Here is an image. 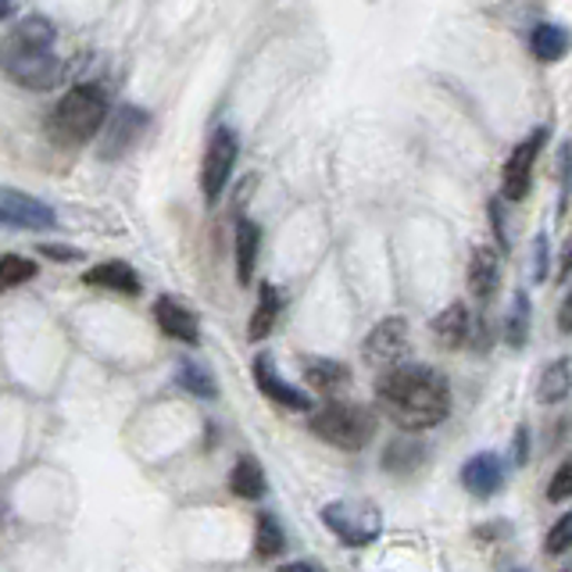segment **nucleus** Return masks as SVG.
Returning <instances> with one entry per match:
<instances>
[{
	"mask_svg": "<svg viewBox=\"0 0 572 572\" xmlns=\"http://www.w3.org/2000/svg\"><path fill=\"white\" fill-rule=\"evenodd\" d=\"M376 397L386 418H394L408 433L441 426L451 412L447 379L426 365H397L391 373H383L376 383Z\"/></svg>",
	"mask_w": 572,
	"mask_h": 572,
	"instance_id": "nucleus-1",
	"label": "nucleus"
},
{
	"mask_svg": "<svg viewBox=\"0 0 572 572\" xmlns=\"http://www.w3.org/2000/svg\"><path fill=\"white\" fill-rule=\"evenodd\" d=\"M108 97L97 82H79L47 111V137L58 147H87L100 129L108 126Z\"/></svg>",
	"mask_w": 572,
	"mask_h": 572,
	"instance_id": "nucleus-2",
	"label": "nucleus"
},
{
	"mask_svg": "<svg viewBox=\"0 0 572 572\" xmlns=\"http://www.w3.org/2000/svg\"><path fill=\"white\" fill-rule=\"evenodd\" d=\"M312 433L323 436L326 444L344 451H362L376 436V418L362 405H347V401H333V405L318 408L312 415Z\"/></svg>",
	"mask_w": 572,
	"mask_h": 572,
	"instance_id": "nucleus-3",
	"label": "nucleus"
},
{
	"mask_svg": "<svg viewBox=\"0 0 572 572\" xmlns=\"http://www.w3.org/2000/svg\"><path fill=\"white\" fill-rule=\"evenodd\" d=\"M323 523L341 536V544L365 548L379 536L383 515H379V509H373V504H365V501H333L323 509Z\"/></svg>",
	"mask_w": 572,
	"mask_h": 572,
	"instance_id": "nucleus-4",
	"label": "nucleus"
},
{
	"mask_svg": "<svg viewBox=\"0 0 572 572\" xmlns=\"http://www.w3.org/2000/svg\"><path fill=\"white\" fill-rule=\"evenodd\" d=\"M237 155H240V140L229 126L215 129L211 140L205 147V158H200V190H205L208 205H218V197L229 187L233 168H237Z\"/></svg>",
	"mask_w": 572,
	"mask_h": 572,
	"instance_id": "nucleus-5",
	"label": "nucleus"
},
{
	"mask_svg": "<svg viewBox=\"0 0 572 572\" xmlns=\"http://www.w3.org/2000/svg\"><path fill=\"white\" fill-rule=\"evenodd\" d=\"M408 351H412V336H408V318L405 315H391L383 318V323L373 326V333L365 336L362 344V355L368 365L383 368V373H391L397 365H408Z\"/></svg>",
	"mask_w": 572,
	"mask_h": 572,
	"instance_id": "nucleus-6",
	"label": "nucleus"
},
{
	"mask_svg": "<svg viewBox=\"0 0 572 572\" xmlns=\"http://www.w3.org/2000/svg\"><path fill=\"white\" fill-rule=\"evenodd\" d=\"M548 144V129H533L523 144H515V150L504 161V172H501V194L504 200H523L530 194V183H533V165L541 158V150Z\"/></svg>",
	"mask_w": 572,
	"mask_h": 572,
	"instance_id": "nucleus-7",
	"label": "nucleus"
},
{
	"mask_svg": "<svg viewBox=\"0 0 572 572\" xmlns=\"http://www.w3.org/2000/svg\"><path fill=\"white\" fill-rule=\"evenodd\" d=\"M4 72L26 90H55L61 79V61L55 50H26V55H4Z\"/></svg>",
	"mask_w": 572,
	"mask_h": 572,
	"instance_id": "nucleus-8",
	"label": "nucleus"
},
{
	"mask_svg": "<svg viewBox=\"0 0 572 572\" xmlns=\"http://www.w3.org/2000/svg\"><path fill=\"white\" fill-rule=\"evenodd\" d=\"M0 218H4V226H19V229H37V233L58 229V215L50 211L43 200L19 194L11 187L0 190Z\"/></svg>",
	"mask_w": 572,
	"mask_h": 572,
	"instance_id": "nucleus-9",
	"label": "nucleus"
},
{
	"mask_svg": "<svg viewBox=\"0 0 572 572\" xmlns=\"http://www.w3.org/2000/svg\"><path fill=\"white\" fill-rule=\"evenodd\" d=\"M147 122H150L147 111L119 108V111H115V119H108V137H105V150H100V155H105L108 161L129 155V150L137 147V140L147 132Z\"/></svg>",
	"mask_w": 572,
	"mask_h": 572,
	"instance_id": "nucleus-10",
	"label": "nucleus"
},
{
	"mask_svg": "<svg viewBox=\"0 0 572 572\" xmlns=\"http://www.w3.org/2000/svg\"><path fill=\"white\" fill-rule=\"evenodd\" d=\"M504 483V462L494 451H480L462 465V486L473 497H494Z\"/></svg>",
	"mask_w": 572,
	"mask_h": 572,
	"instance_id": "nucleus-11",
	"label": "nucleus"
},
{
	"mask_svg": "<svg viewBox=\"0 0 572 572\" xmlns=\"http://www.w3.org/2000/svg\"><path fill=\"white\" fill-rule=\"evenodd\" d=\"M58 29L50 26V19L43 14H26L22 22H14L8 29V43L4 55H26V50H55Z\"/></svg>",
	"mask_w": 572,
	"mask_h": 572,
	"instance_id": "nucleus-12",
	"label": "nucleus"
},
{
	"mask_svg": "<svg viewBox=\"0 0 572 572\" xmlns=\"http://www.w3.org/2000/svg\"><path fill=\"white\" fill-rule=\"evenodd\" d=\"M255 383H258V391L265 397H273L276 405H283V408H290V412H308L312 408L308 394H300V391H294L290 383L279 379L276 365H273V358H268V355H258L255 358Z\"/></svg>",
	"mask_w": 572,
	"mask_h": 572,
	"instance_id": "nucleus-13",
	"label": "nucleus"
},
{
	"mask_svg": "<svg viewBox=\"0 0 572 572\" xmlns=\"http://www.w3.org/2000/svg\"><path fill=\"white\" fill-rule=\"evenodd\" d=\"M501 286V258L494 247H476L473 258H469V290L476 300H491Z\"/></svg>",
	"mask_w": 572,
	"mask_h": 572,
	"instance_id": "nucleus-14",
	"label": "nucleus"
},
{
	"mask_svg": "<svg viewBox=\"0 0 572 572\" xmlns=\"http://www.w3.org/2000/svg\"><path fill=\"white\" fill-rule=\"evenodd\" d=\"M433 336L444 351H458L473 341V315L465 305H447L433 318Z\"/></svg>",
	"mask_w": 572,
	"mask_h": 572,
	"instance_id": "nucleus-15",
	"label": "nucleus"
},
{
	"mask_svg": "<svg viewBox=\"0 0 572 572\" xmlns=\"http://www.w3.org/2000/svg\"><path fill=\"white\" fill-rule=\"evenodd\" d=\"M155 318L165 336H172V341H183V344H197L200 341V329H197V318L190 308H183L176 297H158L155 305Z\"/></svg>",
	"mask_w": 572,
	"mask_h": 572,
	"instance_id": "nucleus-16",
	"label": "nucleus"
},
{
	"mask_svg": "<svg viewBox=\"0 0 572 572\" xmlns=\"http://www.w3.org/2000/svg\"><path fill=\"white\" fill-rule=\"evenodd\" d=\"M87 286H100V290H115V294H126V297H137L140 294V276L132 273V265L126 262H100L93 265L87 276H82Z\"/></svg>",
	"mask_w": 572,
	"mask_h": 572,
	"instance_id": "nucleus-17",
	"label": "nucleus"
},
{
	"mask_svg": "<svg viewBox=\"0 0 572 572\" xmlns=\"http://www.w3.org/2000/svg\"><path fill=\"white\" fill-rule=\"evenodd\" d=\"M237 279L247 286L255 279V265H258V250H262V229L250 223V218H237Z\"/></svg>",
	"mask_w": 572,
	"mask_h": 572,
	"instance_id": "nucleus-18",
	"label": "nucleus"
},
{
	"mask_svg": "<svg viewBox=\"0 0 572 572\" xmlns=\"http://www.w3.org/2000/svg\"><path fill=\"white\" fill-rule=\"evenodd\" d=\"M569 47H572V40H569V32H565L562 26L544 22V26H536V29L530 32V50H533V58H536V61H544V65L562 61V58L569 55Z\"/></svg>",
	"mask_w": 572,
	"mask_h": 572,
	"instance_id": "nucleus-19",
	"label": "nucleus"
},
{
	"mask_svg": "<svg viewBox=\"0 0 572 572\" xmlns=\"http://www.w3.org/2000/svg\"><path fill=\"white\" fill-rule=\"evenodd\" d=\"M572 394V362L569 358H554L544 373H541V383H536V397H541V405H559Z\"/></svg>",
	"mask_w": 572,
	"mask_h": 572,
	"instance_id": "nucleus-20",
	"label": "nucleus"
},
{
	"mask_svg": "<svg viewBox=\"0 0 572 572\" xmlns=\"http://www.w3.org/2000/svg\"><path fill=\"white\" fill-rule=\"evenodd\" d=\"M279 308H283V297L273 283H262V290H258V308L255 315H250V326H247V336L250 341H265L268 333H273L276 326V318H279Z\"/></svg>",
	"mask_w": 572,
	"mask_h": 572,
	"instance_id": "nucleus-21",
	"label": "nucleus"
},
{
	"mask_svg": "<svg viewBox=\"0 0 572 572\" xmlns=\"http://www.w3.org/2000/svg\"><path fill=\"white\" fill-rule=\"evenodd\" d=\"M305 379H308L312 391H318V394H336L341 386L351 383V373H347V365L333 362V358H312L305 365Z\"/></svg>",
	"mask_w": 572,
	"mask_h": 572,
	"instance_id": "nucleus-22",
	"label": "nucleus"
},
{
	"mask_svg": "<svg viewBox=\"0 0 572 572\" xmlns=\"http://www.w3.org/2000/svg\"><path fill=\"white\" fill-rule=\"evenodd\" d=\"M229 491L244 497V501H258L265 497V476H262V465L255 458H244L233 465V473H229Z\"/></svg>",
	"mask_w": 572,
	"mask_h": 572,
	"instance_id": "nucleus-23",
	"label": "nucleus"
},
{
	"mask_svg": "<svg viewBox=\"0 0 572 572\" xmlns=\"http://www.w3.org/2000/svg\"><path fill=\"white\" fill-rule=\"evenodd\" d=\"M423 462H426V447L418 441H394L383 454V469H386V473H394V476H408Z\"/></svg>",
	"mask_w": 572,
	"mask_h": 572,
	"instance_id": "nucleus-24",
	"label": "nucleus"
},
{
	"mask_svg": "<svg viewBox=\"0 0 572 572\" xmlns=\"http://www.w3.org/2000/svg\"><path fill=\"white\" fill-rule=\"evenodd\" d=\"M176 383H179L187 394H194V397H205V401H215V397H218V386H215L211 373H208L205 365L190 362V358H183L179 373H176Z\"/></svg>",
	"mask_w": 572,
	"mask_h": 572,
	"instance_id": "nucleus-25",
	"label": "nucleus"
},
{
	"mask_svg": "<svg viewBox=\"0 0 572 572\" xmlns=\"http://www.w3.org/2000/svg\"><path fill=\"white\" fill-rule=\"evenodd\" d=\"M283 544H286V536H283L279 519L262 512L258 523H255V554H258V559H279Z\"/></svg>",
	"mask_w": 572,
	"mask_h": 572,
	"instance_id": "nucleus-26",
	"label": "nucleus"
},
{
	"mask_svg": "<svg viewBox=\"0 0 572 572\" xmlns=\"http://www.w3.org/2000/svg\"><path fill=\"white\" fill-rule=\"evenodd\" d=\"M37 273H40L37 262H29V258H19V255L0 258V286H4V290H14L19 283H29Z\"/></svg>",
	"mask_w": 572,
	"mask_h": 572,
	"instance_id": "nucleus-27",
	"label": "nucleus"
},
{
	"mask_svg": "<svg viewBox=\"0 0 572 572\" xmlns=\"http://www.w3.org/2000/svg\"><path fill=\"white\" fill-rule=\"evenodd\" d=\"M526 336H530V297L519 290L512 315H509V344L512 347H526Z\"/></svg>",
	"mask_w": 572,
	"mask_h": 572,
	"instance_id": "nucleus-28",
	"label": "nucleus"
},
{
	"mask_svg": "<svg viewBox=\"0 0 572 572\" xmlns=\"http://www.w3.org/2000/svg\"><path fill=\"white\" fill-rule=\"evenodd\" d=\"M544 548H548V554H565V551H572V512H565L559 523L551 526Z\"/></svg>",
	"mask_w": 572,
	"mask_h": 572,
	"instance_id": "nucleus-29",
	"label": "nucleus"
},
{
	"mask_svg": "<svg viewBox=\"0 0 572 572\" xmlns=\"http://www.w3.org/2000/svg\"><path fill=\"white\" fill-rule=\"evenodd\" d=\"M572 497V462H565L548 483V501H569Z\"/></svg>",
	"mask_w": 572,
	"mask_h": 572,
	"instance_id": "nucleus-30",
	"label": "nucleus"
},
{
	"mask_svg": "<svg viewBox=\"0 0 572 572\" xmlns=\"http://www.w3.org/2000/svg\"><path fill=\"white\" fill-rule=\"evenodd\" d=\"M548 276V240L544 237H536V255H533V279L536 283H544Z\"/></svg>",
	"mask_w": 572,
	"mask_h": 572,
	"instance_id": "nucleus-31",
	"label": "nucleus"
},
{
	"mask_svg": "<svg viewBox=\"0 0 572 572\" xmlns=\"http://www.w3.org/2000/svg\"><path fill=\"white\" fill-rule=\"evenodd\" d=\"M43 255H47V258H58V262H76V258H79V250L61 247V244H43Z\"/></svg>",
	"mask_w": 572,
	"mask_h": 572,
	"instance_id": "nucleus-32",
	"label": "nucleus"
},
{
	"mask_svg": "<svg viewBox=\"0 0 572 572\" xmlns=\"http://www.w3.org/2000/svg\"><path fill=\"white\" fill-rule=\"evenodd\" d=\"M559 329H562V333H572V290H569V297L562 300V312H559Z\"/></svg>",
	"mask_w": 572,
	"mask_h": 572,
	"instance_id": "nucleus-33",
	"label": "nucleus"
},
{
	"mask_svg": "<svg viewBox=\"0 0 572 572\" xmlns=\"http://www.w3.org/2000/svg\"><path fill=\"white\" fill-rule=\"evenodd\" d=\"M276 572H326L323 565H315V562H286L279 565Z\"/></svg>",
	"mask_w": 572,
	"mask_h": 572,
	"instance_id": "nucleus-34",
	"label": "nucleus"
},
{
	"mask_svg": "<svg viewBox=\"0 0 572 572\" xmlns=\"http://www.w3.org/2000/svg\"><path fill=\"white\" fill-rule=\"evenodd\" d=\"M515 447H519V462H526V430H519V441H515Z\"/></svg>",
	"mask_w": 572,
	"mask_h": 572,
	"instance_id": "nucleus-35",
	"label": "nucleus"
},
{
	"mask_svg": "<svg viewBox=\"0 0 572 572\" xmlns=\"http://www.w3.org/2000/svg\"><path fill=\"white\" fill-rule=\"evenodd\" d=\"M572 268V244H569V250H565V273Z\"/></svg>",
	"mask_w": 572,
	"mask_h": 572,
	"instance_id": "nucleus-36",
	"label": "nucleus"
},
{
	"mask_svg": "<svg viewBox=\"0 0 572 572\" xmlns=\"http://www.w3.org/2000/svg\"><path fill=\"white\" fill-rule=\"evenodd\" d=\"M562 572H572V562H569V565H565V569H562Z\"/></svg>",
	"mask_w": 572,
	"mask_h": 572,
	"instance_id": "nucleus-37",
	"label": "nucleus"
},
{
	"mask_svg": "<svg viewBox=\"0 0 572 572\" xmlns=\"http://www.w3.org/2000/svg\"><path fill=\"white\" fill-rule=\"evenodd\" d=\"M515 572H526V569H515Z\"/></svg>",
	"mask_w": 572,
	"mask_h": 572,
	"instance_id": "nucleus-38",
	"label": "nucleus"
}]
</instances>
